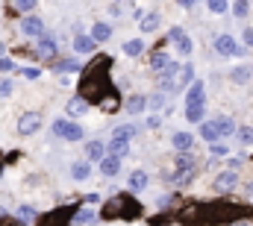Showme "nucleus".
Returning <instances> with one entry per match:
<instances>
[{
    "label": "nucleus",
    "mask_w": 253,
    "mask_h": 226,
    "mask_svg": "<svg viewBox=\"0 0 253 226\" xmlns=\"http://www.w3.org/2000/svg\"><path fill=\"white\" fill-rule=\"evenodd\" d=\"M53 135H59V138H65V141H80V138H83V129H80L77 123L59 117V120H53Z\"/></svg>",
    "instance_id": "obj_1"
},
{
    "label": "nucleus",
    "mask_w": 253,
    "mask_h": 226,
    "mask_svg": "<svg viewBox=\"0 0 253 226\" xmlns=\"http://www.w3.org/2000/svg\"><path fill=\"white\" fill-rule=\"evenodd\" d=\"M215 50H218L221 56H245V47H239V44H236V38H233V36H227V33L215 38Z\"/></svg>",
    "instance_id": "obj_2"
},
{
    "label": "nucleus",
    "mask_w": 253,
    "mask_h": 226,
    "mask_svg": "<svg viewBox=\"0 0 253 226\" xmlns=\"http://www.w3.org/2000/svg\"><path fill=\"white\" fill-rule=\"evenodd\" d=\"M168 41L177 47V53H180V56H189V53H191V38L186 36V30H183V27H174V30L168 33Z\"/></svg>",
    "instance_id": "obj_3"
},
{
    "label": "nucleus",
    "mask_w": 253,
    "mask_h": 226,
    "mask_svg": "<svg viewBox=\"0 0 253 226\" xmlns=\"http://www.w3.org/2000/svg\"><path fill=\"white\" fill-rule=\"evenodd\" d=\"M39 129H42V114L39 112L21 114V120H18V132H21V135H33V132H39Z\"/></svg>",
    "instance_id": "obj_4"
},
{
    "label": "nucleus",
    "mask_w": 253,
    "mask_h": 226,
    "mask_svg": "<svg viewBox=\"0 0 253 226\" xmlns=\"http://www.w3.org/2000/svg\"><path fill=\"white\" fill-rule=\"evenodd\" d=\"M21 33L30 36V38H42V36H44V24H42V18H36V15L24 18V21H21Z\"/></svg>",
    "instance_id": "obj_5"
},
{
    "label": "nucleus",
    "mask_w": 253,
    "mask_h": 226,
    "mask_svg": "<svg viewBox=\"0 0 253 226\" xmlns=\"http://www.w3.org/2000/svg\"><path fill=\"white\" fill-rule=\"evenodd\" d=\"M39 44H36V50H39V56H56V47H59V41H56V36H50V33H44L42 38H36Z\"/></svg>",
    "instance_id": "obj_6"
},
{
    "label": "nucleus",
    "mask_w": 253,
    "mask_h": 226,
    "mask_svg": "<svg viewBox=\"0 0 253 226\" xmlns=\"http://www.w3.org/2000/svg\"><path fill=\"white\" fill-rule=\"evenodd\" d=\"M239 185V173L236 170H224V173H218V179H215V188L218 191H233Z\"/></svg>",
    "instance_id": "obj_7"
},
{
    "label": "nucleus",
    "mask_w": 253,
    "mask_h": 226,
    "mask_svg": "<svg viewBox=\"0 0 253 226\" xmlns=\"http://www.w3.org/2000/svg\"><path fill=\"white\" fill-rule=\"evenodd\" d=\"M203 97H206V85L197 79V82H191L189 94H186V106H203Z\"/></svg>",
    "instance_id": "obj_8"
},
{
    "label": "nucleus",
    "mask_w": 253,
    "mask_h": 226,
    "mask_svg": "<svg viewBox=\"0 0 253 226\" xmlns=\"http://www.w3.org/2000/svg\"><path fill=\"white\" fill-rule=\"evenodd\" d=\"M85 156L94 159V162H103V159L109 156V150L103 147V141H88V144H85Z\"/></svg>",
    "instance_id": "obj_9"
},
{
    "label": "nucleus",
    "mask_w": 253,
    "mask_h": 226,
    "mask_svg": "<svg viewBox=\"0 0 253 226\" xmlns=\"http://www.w3.org/2000/svg\"><path fill=\"white\" fill-rule=\"evenodd\" d=\"M171 65H174V59L168 56V53H156V56L150 59V71H153V74H162V71H168Z\"/></svg>",
    "instance_id": "obj_10"
},
{
    "label": "nucleus",
    "mask_w": 253,
    "mask_h": 226,
    "mask_svg": "<svg viewBox=\"0 0 253 226\" xmlns=\"http://www.w3.org/2000/svg\"><path fill=\"white\" fill-rule=\"evenodd\" d=\"M118 170H121V159H118V156H112V153L100 162V173H103V176H115Z\"/></svg>",
    "instance_id": "obj_11"
},
{
    "label": "nucleus",
    "mask_w": 253,
    "mask_h": 226,
    "mask_svg": "<svg viewBox=\"0 0 253 226\" xmlns=\"http://www.w3.org/2000/svg\"><path fill=\"white\" fill-rule=\"evenodd\" d=\"M212 123L218 126L221 138H224V135H233V132H236V123H233V117H227V114H218V117H215Z\"/></svg>",
    "instance_id": "obj_12"
},
{
    "label": "nucleus",
    "mask_w": 253,
    "mask_h": 226,
    "mask_svg": "<svg viewBox=\"0 0 253 226\" xmlns=\"http://www.w3.org/2000/svg\"><path fill=\"white\" fill-rule=\"evenodd\" d=\"M200 138L209 141V144H215V141L221 138V132H218V126H215L212 120H206V123H200Z\"/></svg>",
    "instance_id": "obj_13"
},
{
    "label": "nucleus",
    "mask_w": 253,
    "mask_h": 226,
    "mask_svg": "<svg viewBox=\"0 0 253 226\" xmlns=\"http://www.w3.org/2000/svg\"><path fill=\"white\" fill-rule=\"evenodd\" d=\"M135 135V129L129 126V123H124V126H115L112 129V141H121V144H129V138Z\"/></svg>",
    "instance_id": "obj_14"
},
{
    "label": "nucleus",
    "mask_w": 253,
    "mask_h": 226,
    "mask_svg": "<svg viewBox=\"0 0 253 226\" xmlns=\"http://www.w3.org/2000/svg\"><path fill=\"white\" fill-rule=\"evenodd\" d=\"M94 44H97V41L88 38V36H77V38H74V50H77V53H91Z\"/></svg>",
    "instance_id": "obj_15"
},
{
    "label": "nucleus",
    "mask_w": 253,
    "mask_h": 226,
    "mask_svg": "<svg viewBox=\"0 0 253 226\" xmlns=\"http://www.w3.org/2000/svg\"><path fill=\"white\" fill-rule=\"evenodd\" d=\"M144 106H147V100H144L141 94H132V97L126 100V112L129 114H141L144 112Z\"/></svg>",
    "instance_id": "obj_16"
},
{
    "label": "nucleus",
    "mask_w": 253,
    "mask_h": 226,
    "mask_svg": "<svg viewBox=\"0 0 253 226\" xmlns=\"http://www.w3.org/2000/svg\"><path fill=\"white\" fill-rule=\"evenodd\" d=\"M191 138L189 132H174V150H180V153H189V147H191Z\"/></svg>",
    "instance_id": "obj_17"
},
{
    "label": "nucleus",
    "mask_w": 253,
    "mask_h": 226,
    "mask_svg": "<svg viewBox=\"0 0 253 226\" xmlns=\"http://www.w3.org/2000/svg\"><path fill=\"white\" fill-rule=\"evenodd\" d=\"M109 36H112V27H109V24H103V21H100V24H94V27H91V38H94V41H106Z\"/></svg>",
    "instance_id": "obj_18"
},
{
    "label": "nucleus",
    "mask_w": 253,
    "mask_h": 226,
    "mask_svg": "<svg viewBox=\"0 0 253 226\" xmlns=\"http://www.w3.org/2000/svg\"><path fill=\"white\" fill-rule=\"evenodd\" d=\"M85 109H88L85 97H74V100L68 103V114H71V117H80V114H85Z\"/></svg>",
    "instance_id": "obj_19"
},
{
    "label": "nucleus",
    "mask_w": 253,
    "mask_h": 226,
    "mask_svg": "<svg viewBox=\"0 0 253 226\" xmlns=\"http://www.w3.org/2000/svg\"><path fill=\"white\" fill-rule=\"evenodd\" d=\"M194 82V71H191V65H183V71H180V79H177V88L174 91H183L186 85Z\"/></svg>",
    "instance_id": "obj_20"
},
{
    "label": "nucleus",
    "mask_w": 253,
    "mask_h": 226,
    "mask_svg": "<svg viewBox=\"0 0 253 226\" xmlns=\"http://www.w3.org/2000/svg\"><path fill=\"white\" fill-rule=\"evenodd\" d=\"M88 173H91V168H88V162H74V165H71V176H74L77 182L88 179Z\"/></svg>",
    "instance_id": "obj_21"
},
{
    "label": "nucleus",
    "mask_w": 253,
    "mask_h": 226,
    "mask_svg": "<svg viewBox=\"0 0 253 226\" xmlns=\"http://www.w3.org/2000/svg\"><path fill=\"white\" fill-rule=\"evenodd\" d=\"M230 76H233V82H239V85H245V82H248V79L253 76V71L248 68V65H239V68H236V71H233Z\"/></svg>",
    "instance_id": "obj_22"
},
{
    "label": "nucleus",
    "mask_w": 253,
    "mask_h": 226,
    "mask_svg": "<svg viewBox=\"0 0 253 226\" xmlns=\"http://www.w3.org/2000/svg\"><path fill=\"white\" fill-rule=\"evenodd\" d=\"M177 170H197V159L189 153H180L177 156Z\"/></svg>",
    "instance_id": "obj_23"
},
{
    "label": "nucleus",
    "mask_w": 253,
    "mask_h": 226,
    "mask_svg": "<svg viewBox=\"0 0 253 226\" xmlns=\"http://www.w3.org/2000/svg\"><path fill=\"white\" fill-rule=\"evenodd\" d=\"M129 188H132V191H141V188H147V173H144V170H135V173L129 176Z\"/></svg>",
    "instance_id": "obj_24"
},
{
    "label": "nucleus",
    "mask_w": 253,
    "mask_h": 226,
    "mask_svg": "<svg viewBox=\"0 0 253 226\" xmlns=\"http://www.w3.org/2000/svg\"><path fill=\"white\" fill-rule=\"evenodd\" d=\"M106 150H109L112 156H118V159H124L126 153H129V144H121V141H109V144H106Z\"/></svg>",
    "instance_id": "obj_25"
},
{
    "label": "nucleus",
    "mask_w": 253,
    "mask_h": 226,
    "mask_svg": "<svg viewBox=\"0 0 253 226\" xmlns=\"http://www.w3.org/2000/svg\"><path fill=\"white\" fill-rule=\"evenodd\" d=\"M156 27H159V15H156V12H153V15H144V18H141V33H153Z\"/></svg>",
    "instance_id": "obj_26"
},
{
    "label": "nucleus",
    "mask_w": 253,
    "mask_h": 226,
    "mask_svg": "<svg viewBox=\"0 0 253 226\" xmlns=\"http://www.w3.org/2000/svg\"><path fill=\"white\" fill-rule=\"evenodd\" d=\"M94 218H97V215H94L91 209H83V212H77V215H74V224L88 226V224H94Z\"/></svg>",
    "instance_id": "obj_27"
},
{
    "label": "nucleus",
    "mask_w": 253,
    "mask_h": 226,
    "mask_svg": "<svg viewBox=\"0 0 253 226\" xmlns=\"http://www.w3.org/2000/svg\"><path fill=\"white\" fill-rule=\"evenodd\" d=\"M141 50H144V41H141V38H132V41H126V44H124L126 56H138Z\"/></svg>",
    "instance_id": "obj_28"
},
{
    "label": "nucleus",
    "mask_w": 253,
    "mask_h": 226,
    "mask_svg": "<svg viewBox=\"0 0 253 226\" xmlns=\"http://www.w3.org/2000/svg\"><path fill=\"white\" fill-rule=\"evenodd\" d=\"M194 173H197V170H177L171 179H174V185H189L191 179H194Z\"/></svg>",
    "instance_id": "obj_29"
},
{
    "label": "nucleus",
    "mask_w": 253,
    "mask_h": 226,
    "mask_svg": "<svg viewBox=\"0 0 253 226\" xmlns=\"http://www.w3.org/2000/svg\"><path fill=\"white\" fill-rule=\"evenodd\" d=\"M206 6H209V12H215V15H221V12H227V9H230V3H227V0H206Z\"/></svg>",
    "instance_id": "obj_30"
},
{
    "label": "nucleus",
    "mask_w": 253,
    "mask_h": 226,
    "mask_svg": "<svg viewBox=\"0 0 253 226\" xmlns=\"http://www.w3.org/2000/svg\"><path fill=\"white\" fill-rule=\"evenodd\" d=\"M203 112H206L203 106H189L186 109V117H189L191 123H197V120H203Z\"/></svg>",
    "instance_id": "obj_31"
},
{
    "label": "nucleus",
    "mask_w": 253,
    "mask_h": 226,
    "mask_svg": "<svg viewBox=\"0 0 253 226\" xmlns=\"http://www.w3.org/2000/svg\"><path fill=\"white\" fill-rule=\"evenodd\" d=\"M248 12H251V3H248V0H236V3H233V15H239V18H245Z\"/></svg>",
    "instance_id": "obj_32"
},
{
    "label": "nucleus",
    "mask_w": 253,
    "mask_h": 226,
    "mask_svg": "<svg viewBox=\"0 0 253 226\" xmlns=\"http://www.w3.org/2000/svg\"><path fill=\"white\" fill-rule=\"evenodd\" d=\"M239 141H242V147H245V144H253V129L251 126H242V129H239Z\"/></svg>",
    "instance_id": "obj_33"
},
{
    "label": "nucleus",
    "mask_w": 253,
    "mask_h": 226,
    "mask_svg": "<svg viewBox=\"0 0 253 226\" xmlns=\"http://www.w3.org/2000/svg\"><path fill=\"white\" fill-rule=\"evenodd\" d=\"M209 153H212V156H215V159H224V156H227V153H230V150H227V147H224V144H218V141H215V144H212V147H209Z\"/></svg>",
    "instance_id": "obj_34"
},
{
    "label": "nucleus",
    "mask_w": 253,
    "mask_h": 226,
    "mask_svg": "<svg viewBox=\"0 0 253 226\" xmlns=\"http://www.w3.org/2000/svg\"><path fill=\"white\" fill-rule=\"evenodd\" d=\"M36 3H39V0H15V6H18L21 12H33V9H36Z\"/></svg>",
    "instance_id": "obj_35"
},
{
    "label": "nucleus",
    "mask_w": 253,
    "mask_h": 226,
    "mask_svg": "<svg viewBox=\"0 0 253 226\" xmlns=\"http://www.w3.org/2000/svg\"><path fill=\"white\" fill-rule=\"evenodd\" d=\"M147 103H150V109H162V103H165V94H153Z\"/></svg>",
    "instance_id": "obj_36"
},
{
    "label": "nucleus",
    "mask_w": 253,
    "mask_h": 226,
    "mask_svg": "<svg viewBox=\"0 0 253 226\" xmlns=\"http://www.w3.org/2000/svg\"><path fill=\"white\" fill-rule=\"evenodd\" d=\"M21 74H24L27 79H39V76H42V71H39V68H24Z\"/></svg>",
    "instance_id": "obj_37"
},
{
    "label": "nucleus",
    "mask_w": 253,
    "mask_h": 226,
    "mask_svg": "<svg viewBox=\"0 0 253 226\" xmlns=\"http://www.w3.org/2000/svg\"><path fill=\"white\" fill-rule=\"evenodd\" d=\"M0 71H15V62L12 59H0Z\"/></svg>",
    "instance_id": "obj_38"
},
{
    "label": "nucleus",
    "mask_w": 253,
    "mask_h": 226,
    "mask_svg": "<svg viewBox=\"0 0 253 226\" xmlns=\"http://www.w3.org/2000/svg\"><path fill=\"white\" fill-rule=\"evenodd\" d=\"M56 68H59V71H74V68H77V62H59Z\"/></svg>",
    "instance_id": "obj_39"
},
{
    "label": "nucleus",
    "mask_w": 253,
    "mask_h": 226,
    "mask_svg": "<svg viewBox=\"0 0 253 226\" xmlns=\"http://www.w3.org/2000/svg\"><path fill=\"white\" fill-rule=\"evenodd\" d=\"M33 215H36V212H33V209H30V206H24V209H21V218H24V221H30V218H33Z\"/></svg>",
    "instance_id": "obj_40"
},
{
    "label": "nucleus",
    "mask_w": 253,
    "mask_h": 226,
    "mask_svg": "<svg viewBox=\"0 0 253 226\" xmlns=\"http://www.w3.org/2000/svg\"><path fill=\"white\" fill-rule=\"evenodd\" d=\"M242 36H245V44H248V47H253V30H245Z\"/></svg>",
    "instance_id": "obj_41"
},
{
    "label": "nucleus",
    "mask_w": 253,
    "mask_h": 226,
    "mask_svg": "<svg viewBox=\"0 0 253 226\" xmlns=\"http://www.w3.org/2000/svg\"><path fill=\"white\" fill-rule=\"evenodd\" d=\"M0 94H3V97L12 94V85H9V82H0Z\"/></svg>",
    "instance_id": "obj_42"
},
{
    "label": "nucleus",
    "mask_w": 253,
    "mask_h": 226,
    "mask_svg": "<svg viewBox=\"0 0 253 226\" xmlns=\"http://www.w3.org/2000/svg\"><path fill=\"white\" fill-rule=\"evenodd\" d=\"M177 3H180V6H186V9H189V6H194V3H197V0H177Z\"/></svg>",
    "instance_id": "obj_43"
},
{
    "label": "nucleus",
    "mask_w": 253,
    "mask_h": 226,
    "mask_svg": "<svg viewBox=\"0 0 253 226\" xmlns=\"http://www.w3.org/2000/svg\"><path fill=\"white\" fill-rule=\"evenodd\" d=\"M245 191H248V194H253V182H248V185H245Z\"/></svg>",
    "instance_id": "obj_44"
}]
</instances>
